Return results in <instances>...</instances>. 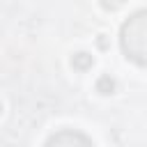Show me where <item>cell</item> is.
<instances>
[{
    "instance_id": "1",
    "label": "cell",
    "mask_w": 147,
    "mask_h": 147,
    "mask_svg": "<svg viewBox=\"0 0 147 147\" xmlns=\"http://www.w3.org/2000/svg\"><path fill=\"white\" fill-rule=\"evenodd\" d=\"M119 46L131 62L147 67V9H138L122 23Z\"/></svg>"
},
{
    "instance_id": "2",
    "label": "cell",
    "mask_w": 147,
    "mask_h": 147,
    "mask_svg": "<svg viewBox=\"0 0 147 147\" xmlns=\"http://www.w3.org/2000/svg\"><path fill=\"white\" fill-rule=\"evenodd\" d=\"M44 147H94V142L83 133V131H76V129H64V131H57L53 133Z\"/></svg>"
},
{
    "instance_id": "3",
    "label": "cell",
    "mask_w": 147,
    "mask_h": 147,
    "mask_svg": "<svg viewBox=\"0 0 147 147\" xmlns=\"http://www.w3.org/2000/svg\"><path fill=\"white\" fill-rule=\"evenodd\" d=\"M92 64H94V55H90L85 51H80L71 57V67L78 69V71H87V69H92Z\"/></svg>"
},
{
    "instance_id": "4",
    "label": "cell",
    "mask_w": 147,
    "mask_h": 147,
    "mask_svg": "<svg viewBox=\"0 0 147 147\" xmlns=\"http://www.w3.org/2000/svg\"><path fill=\"white\" fill-rule=\"evenodd\" d=\"M115 87H117V83H115L113 76H108V74L99 76V80H96V92H99V94H113Z\"/></svg>"
},
{
    "instance_id": "5",
    "label": "cell",
    "mask_w": 147,
    "mask_h": 147,
    "mask_svg": "<svg viewBox=\"0 0 147 147\" xmlns=\"http://www.w3.org/2000/svg\"><path fill=\"white\" fill-rule=\"evenodd\" d=\"M0 115H2V103H0Z\"/></svg>"
}]
</instances>
